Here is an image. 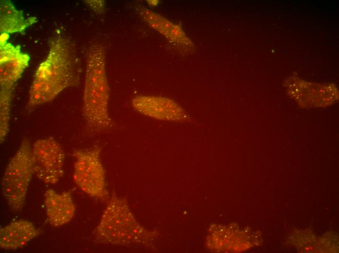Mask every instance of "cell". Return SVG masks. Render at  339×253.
<instances>
[{"label":"cell","mask_w":339,"mask_h":253,"mask_svg":"<svg viewBox=\"0 0 339 253\" xmlns=\"http://www.w3.org/2000/svg\"><path fill=\"white\" fill-rule=\"evenodd\" d=\"M93 234L97 242L122 246H148L156 236L137 221L127 199L114 193Z\"/></svg>","instance_id":"3957f363"},{"label":"cell","mask_w":339,"mask_h":253,"mask_svg":"<svg viewBox=\"0 0 339 253\" xmlns=\"http://www.w3.org/2000/svg\"><path fill=\"white\" fill-rule=\"evenodd\" d=\"M41 234L31 221L19 219L11 222L0 230V247L12 250L23 247Z\"/></svg>","instance_id":"8fae6325"},{"label":"cell","mask_w":339,"mask_h":253,"mask_svg":"<svg viewBox=\"0 0 339 253\" xmlns=\"http://www.w3.org/2000/svg\"><path fill=\"white\" fill-rule=\"evenodd\" d=\"M137 10L146 22L174 45L184 52L193 49L192 41L180 26L145 7H139Z\"/></svg>","instance_id":"30bf717a"},{"label":"cell","mask_w":339,"mask_h":253,"mask_svg":"<svg viewBox=\"0 0 339 253\" xmlns=\"http://www.w3.org/2000/svg\"><path fill=\"white\" fill-rule=\"evenodd\" d=\"M135 110L142 115L155 119L176 122H187L189 117L178 103L164 97L137 95L132 100Z\"/></svg>","instance_id":"ba28073f"},{"label":"cell","mask_w":339,"mask_h":253,"mask_svg":"<svg viewBox=\"0 0 339 253\" xmlns=\"http://www.w3.org/2000/svg\"><path fill=\"white\" fill-rule=\"evenodd\" d=\"M34 174L45 183H56L64 174L65 153L53 137L36 140L31 146Z\"/></svg>","instance_id":"8992f818"},{"label":"cell","mask_w":339,"mask_h":253,"mask_svg":"<svg viewBox=\"0 0 339 253\" xmlns=\"http://www.w3.org/2000/svg\"><path fill=\"white\" fill-rule=\"evenodd\" d=\"M150 2H149V3H151V5H156L157 3L158 2V1L156 0H150L149 1Z\"/></svg>","instance_id":"9a60e30c"},{"label":"cell","mask_w":339,"mask_h":253,"mask_svg":"<svg viewBox=\"0 0 339 253\" xmlns=\"http://www.w3.org/2000/svg\"><path fill=\"white\" fill-rule=\"evenodd\" d=\"M31 142L23 139L7 164L1 180V192L11 209L21 211L34 174Z\"/></svg>","instance_id":"277c9868"},{"label":"cell","mask_w":339,"mask_h":253,"mask_svg":"<svg viewBox=\"0 0 339 253\" xmlns=\"http://www.w3.org/2000/svg\"><path fill=\"white\" fill-rule=\"evenodd\" d=\"M87 3L96 12L101 13L104 9V2L100 0H88Z\"/></svg>","instance_id":"5bb4252c"},{"label":"cell","mask_w":339,"mask_h":253,"mask_svg":"<svg viewBox=\"0 0 339 253\" xmlns=\"http://www.w3.org/2000/svg\"><path fill=\"white\" fill-rule=\"evenodd\" d=\"M13 90L0 89V141L1 144L4 141L9 131Z\"/></svg>","instance_id":"4fadbf2b"},{"label":"cell","mask_w":339,"mask_h":253,"mask_svg":"<svg viewBox=\"0 0 339 253\" xmlns=\"http://www.w3.org/2000/svg\"><path fill=\"white\" fill-rule=\"evenodd\" d=\"M38 22L35 17L25 18L22 11L17 9L9 0L0 2V33L7 35L22 33L29 27Z\"/></svg>","instance_id":"7c38bea8"},{"label":"cell","mask_w":339,"mask_h":253,"mask_svg":"<svg viewBox=\"0 0 339 253\" xmlns=\"http://www.w3.org/2000/svg\"><path fill=\"white\" fill-rule=\"evenodd\" d=\"M101 149L98 145L73 151L75 159L73 180L76 185L91 197L106 199L109 196L106 189L105 170L100 158Z\"/></svg>","instance_id":"5b68a950"},{"label":"cell","mask_w":339,"mask_h":253,"mask_svg":"<svg viewBox=\"0 0 339 253\" xmlns=\"http://www.w3.org/2000/svg\"><path fill=\"white\" fill-rule=\"evenodd\" d=\"M81 67L75 46L60 34L51 39L45 59L38 66L28 94L27 108L50 102L66 89L79 84Z\"/></svg>","instance_id":"6da1fadb"},{"label":"cell","mask_w":339,"mask_h":253,"mask_svg":"<svg viewBox=\"0 0 339 253\" xmlns=\"http://www.w3.org/2000/svg\"><path fill=\"white\" fill-rule=\"evenodd\" d=\"M0 87L13 90L14 86L28 67L30 55L22 52L19 45L7 41L9 35L0 34Z\"/></svg>","instance_id":"52a82bcc"},{"label":"cell","mask_w":339,"mask_h":253,"mask_svg":"<svg viewBox=\"0 0 339 253\" xmlns=\"http://www.w3.org/2000/svg\"><path fill=\"white\" fill-rule=\"evenodd\" d=\"M44 204L48 220L53 227L67 224L75 214V206L69 191L58 193L53 189H47Z\"/></svg>","instance_id":"9c48e42d"},{"label":"cell","mask_w":339,"mask_h":253,"mask_svg":"<svg viewBox=\"0 0 339 253\" xmlns=\"http://www.w3.org/2000/svg\"><path fill=\"white\" fill-rule=\"evenodd\" d=\"M109 100L105 52L101 45L94 43L87 53L83 95V116L90 131L102 132L112 126Z\"/></svg>","instance_id":"7a4b0ae2"}]
</instances>
